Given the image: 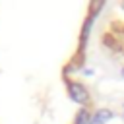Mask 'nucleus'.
<instances>
[{
    "mask_svg": "<svg viewBox=\"0 0 124 124\" xmlns=\"http://www.w3.org/2000/svg\"><path fill=\"white\" fill-rule=\"evenodd\" d=\"M91 122V116H89V112L83 108V110H79L78 112V116H76V124H89Z\"/></svg>",
    "mask_w": 124,
    "mask_h": 124,
    "instance_id": "nucleus-3",
    "label": "nucleus"
},
{
    "mask_svg": "<svg viewBox=\"0 0 124 124\" xmlns=\"http://www.w3.org/2000/svg\"><path fill=\"white\" fill-rule=\"evenodd\" d=\"M89 124H101V122H89Z\"/></svg>",
    "mask_w": 124,
    "mask_h": 124,
    "instance_id": "nucleus-4",
    "label": "nucleus"
},
{
    "mask_svg": "<svg viewBox=\"0 0 124 124\" xmlns=\"http://www.w3.org/2000/svg\"><path fill=\"white\" fill-rule=\"evenodd\" d=\"M68 91H70V97L79 105L87 103V99H89L87 97V89L83 85H79V83H68Z\"/></svg>",
    "mask_w": 124,
    "mask_h": 124,
    "instance_id": "nucleus-1",
    "label": "nucleus"
},
{
    "mask_svg": "<svg viewBox=\"0 0 124 124\" xmlns=\"http://www.w3.org/2000/svg\"><path fill=\"white\" fill-rule=\"evenodd\" d=\"M122 74H124V72H122Z\"/></svg>",
    "mask_w": 124,
    "mask_h": 124,
    "instance_id": "nucleus-5",
    "label": "nucleus"
},
{
    "mask_svg": "<svg viewBox=\"0 0 124 124\" xmlns=\"http://www.w3.org/2000/svg\"><path fill=\"white\" fill-rule=\"evenodd\" d=\"M110 118H112V112H110V110H97L95 116H91V122H101V124H105V122L110 120Z\"/></svg>",
    "mask_w": 124,
    "mask_h": 124,
    "instance_id": "nucleus-2",
    "label": "nucleus"
}]
</instances>
